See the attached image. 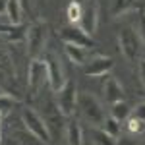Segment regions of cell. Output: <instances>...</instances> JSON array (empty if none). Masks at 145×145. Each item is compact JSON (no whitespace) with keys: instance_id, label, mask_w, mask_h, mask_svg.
<instances>
[{"instance_id":"1","label":"cell","mask_w":145,"mask_h":145,"mask_svg":"<svg viewBox=\"0 0 145 145\" xmlns=\"http://www.w3.org/2000/svg\"><path fill=\"white\" fill-rule=\"evenodd\" d=\"M2 145H48L33 135L23 124L22 116L6 118L2 122Z\"/></svg>"},{"instance_id":"2","label":"cell","mask_w":145,"mask_h":145,"mask_svg":"<svg viewBox=\"0 0 145 145\" xmlns=\"http://www.w3.org/2000/svg\"><path fill=\"white\" fill-rule=\"evenodd\" d=\"M78 112L91 128H103V124L106 120L101 103L89 93H79L78 95Z\"/></svg>"},{"instance_id":"3","label":"cell","mask_w":145,"mask_h":145,"mask_svg":"<svg viewBox=\"0 0 145 145\" xmlns=\"http://www.w3.org/2000/svg\"><path fill=\"white\" fill-rule=\"evenodd\" d=\"M41 116H43V120L46 122V128H48V132H50L52 141H54L56 137H60V134L66 130V116L58 108L56 99L46 97L45 99V108L41 112Z\"/></svg>"},{"instance_id":"4","label":"cell","mask_w":145,"mask_h":145,"mask_svg":"<svg viewBox=\"0 0 145 145\" xmlns=\"http://www.w3.org/2000/svg\"><path fill=\"white\" fill-rule=\"evenodd\" d=\"M22 120H23V124L27 126V130L33 135H37L41 141H45V143H48V145L52 143L50 132H48V128H46V122L43 120L41 112H37L35 108H31V106H23L22 108Z\"/></svg>"},{"instance_id":"5","label":"cell","mask_w":145,"mask_h":145,"mask_svg":"<svg viewBox=\"0 0 145 145\" xmlns=\"http://www.w3.org/2000/svg\"><path fill=\"white\" fill-rule=\"evenodd\" d=\"M56 103L58 108L62 110L64 116H72L78 110V85L74 79H66V83L60 87V91H56Z\"/></svg>"},{"instance_id":"6","label":"cell","mask_w":145,"mask_h":145,"mask_svg":"<svg viewBox=\"0 0 145 145\" xmlns=\"http://www.w3.org/2000/svg\"><path fill=\"white\" fill-rule=\"evenodd\" d=\"M25 41H27V52L33 58H39V54L43 52L45 43H46V23L41 22V20L29 23Z\"/></svg>"},{"instance_id":"7","label":"cell","mask_w":145,"mask_h":145,"mask_svg":"<svg viewBox=\"0 0 145 145\" xmlns=\"http://www.w3.org/2000/svg\"><path fill=\"white\" fill-rule=\"evenodd\" d=\"M118 46H120V52L128 60H135V56L139 54V46H141L139 35L128 25L120 27L118 29Z\"/></svg>"},{"instance_id":"8","label":"cell","mask_w":145,"mask_h":145,"mask_svg":"<svg viewBox=\"0 0 145 145\" xmlns=\"http://www.w3.org/2000/svg\"><path fill=\"white\" fill-rule=\"evenodd\" d=\"M27 85L33 93H41L48 85V72H46V64L41 58H33L29 70H27Z\"/></svg>"},{"instance_id":"9","label":"cell","mask_w":145,"mask_h":145,"mask_svg":"<svg viewBox=\"0 0 145 145\" xmlns=\"http://www.w3.org/2000/svg\"><path fill=\"white\" fill-rule=\"evenodd\" d=\"M60 39L66 45H78V46H83V48H93L95 46L93 37L87 35L79 25H74V23H68L60 29Z\"/></svg>"},{"instance_id":"10","label":"cell","mask_w":145,"mask_h":145,"mask_svg":"<svg viewBox=\"0 0 145 145\" xmlns=\"http://www.w3.org/2000/svg\"><path fill=\"white\" fill-rule=\"evenodd\" d=\"M45 64H46V72H48V87L54 91H60V87L66 83V76H64V68L62 64L56 60L54 54H46L45 58Z\"/></svg>"},{"instance_id":"11","label":"cell","mask_w":145,"mask_h":145,"mask_svg":"<svg viewBox=\"0 0 145 145\" xmlns=\"http://www.w3.org/2000/svg\"><path fill=\"white\" fill-rule=\"evenodd\" d=\"M97 23H99V8H97V4H89V6H85L83 12H81V20H79V27L85 31L87 35H95L97 31Z\"/></svg>"},{"instance_id":"12","label":"cell","mask_w":145,"mask_h":145,"mask_svg":"<svg viewBox=\"0 0 145 145\" xmlns=\"http://www.w3.org/2000/svg\"><path fill=\"white\" fill-rule=\"evenodd\" d=\"M114 66V60H112L110 56H97V58H93L89 62V66H87V76H93V78H97V76H106L108 72L112 70Z\"/></svg>"},{"instance_id":"13","label":"cell","mask_w":145,"mask_h":145,"mask_svg":"<svg viewBox=\"0 0 145 145\" xmlns=\"http://www.w3.org/2000/svg\"><path fill=\"white\" fill-rule=\"evenodd\" d=\"M105 99L110 105L118 103V101H124L122 83L116 78H112V76H106V79H105Z\"/></svg>"},{"instance_id":"14","label":"cell","mask_w":145,"mask_h":145,"mask_svg":"<svg viewBox=\"0 0 145 145\" xmlns=\"http://www.w3.org/2000/svg\"><path fill=\"white\" fill-rule=\"evenodd\" d=\"M0 35L6 39V41H25V35H27V25H0Z\"/></svg>"},{"instance_id":"15","label":"cell","mask_w":145,"mask_h":145,"mask_svg":"<svg viewBox=\"0 0 145 145\" xmlns=\"http://www.w3.org/2000/svg\"><path fill=\"white\" fill-rule=\"evenodd\" d=\"M66 139L68 145H81L83 143V132L78 120H68L66 122Z\"/></svg>"},{"instance_id":"16","label":"cell","mask_w":145,"mask_h":145,"mask_svg":"<svg viewBox=\"0 0 145 145\" xmlns=\"http://www.w3.org/2000/svg\"><path fill=\"white\" fill-rule=\"evenodd\" d=\"M6 18L12 25H22L23 23V8L18 0H8V10H6Z\"/></svg>"},{"instance_id":"17","label":"cell","mask_w":145,"mask_h":145,"mask_svg":"<svg viewBox=\"0 0 145 145\" xmlns=\"http://www.w3.org/2000/svg\"><path fill=\"white\" fill-rule=\"evenodd\" d=\"M64 50H66V56L74 64H85L87 52H89V48H83V46L78 45H64Z\"/></svg>"},{"instance_id":"18","label":"cell","mask_w":145,"mask_h":145,"mask_svg":"<svg viewBox=\"0 0 145 145\" xmlns=\"http://www.w3.org/2000/svg\"><path fill=\"white\" fill-rule=\"evenodd\" d=\"M91 143L93 145H116V139L108 135L103 128H91Z\"/></svg>"},{"instance_id":"19","label":"cell","mask_w":145,"mask_h":145,"mask_svg":"<svg viewBox=\"0 0 145 145\" xmlns=\"http://www.w3.org/2000/svg\"><path fill=\"white\" fill-rule=\"evenodd\" d=\"M112 118L114 120H118V122H122V120H128L130 118V114H132V106L126 103V101H118V103H114L112 105Z\"/></svg>"},{"instance_id":"20","label":"cell","mask_w":145,"mask_h":145,"mask_svg":"<svg viewBox=\"0 0 145 145\" xmlns=\"http://www.w3.org/2000/svg\"><path fill=\"white\" fill-rule=\"evenodd\" d=\"M81 12H83V6L79 4L78 0H72L70 4H68L66 8V18L70 23H74V25H78L79 20H81Z\"/></svg>"},{"instance_id":"21","label":"cell","mask_w":145,"mask_h":145,"mask_svg":"<svg viewBox=\"0 0 145 145\" xmlns=\"http://www.w3.org/2000/svg\"><path fill=\"white\" fill-rule=\"evenodd\" d=\"M18 105V99L16 97H12L10 93H0V112L6 116V114H10L12 108Z\"/></svg>"},{"instance_id":"22","label":"cell","mask_w":145,"mask_h":145,"mask_svg":"<svg viewBox=\"0 0 145 145\" xmlns=\"http://www.w3.org/2000/svg\"><path fill=\"white\" fill-rule=\"evenodd\" d=\"M137 0H114V6H112V14L114 16H120V14H126L132 8H135Z\"/></svg>"},{"instance_id":"23","label":"cell","mask_w":145,"mask_h":145,"mask_svg":"<svg viewBox=\"0 0 145 145\" xmlns=\"http://www.w3.org/2000/svg\"><path fill=\"white\" fill-rule=\"evenodd\" d=\"M103 130H105L108 135H112L114 139H116V137H120V122H118V120H114L112 116L105 120V124H103Z\"/></svg>"},{"instance_id":"24","label":"cell","mask_w":145,"mask_h":145,"mask_svg":"<svg viewBox=\"0 0 145 145\" xmlns=\"http://www.w3.org/2000/svg\"><path fill=\"white\" fill-rule=\"evenodd\" d=\"M128 130H130L132 134H141L145 130V122L139 120V118H135V116H132V120L128 122Z\"/></svg>"},{"instance_id":"25","label":"cell","mask_w":145,"mask_h":145,"mask_svg":"<svg viewBox=\"0 0 145 145\" xmlns=\"http://www.w3.org/2000/svg\"><path fill=\"white\" fill-rule=\"evenodd\" d=\"M139 41L145 45V12H139Z\"/></svg>"},{"instance_id":"26","label":"cell","mask_w":145,"mask_h":145,"mask_svg":"<svg viewBox=\"0 0 145 145\" xmlns=\"http://www.w3.org/2000/svg\"><path fill=\"white\" fill-rule=\"evenodd\" d=\"M132 116H135V118H139V120H143V122H145V103H143V105H139V106H135V110L132 112Z\"/></svg>"},{"instance_id":"27","label":"cell","mask_w":145,"mask_h":145,"mask_svg":"<svg viewBox=\"0 0 145 145\" xmlns=\"http://www.w3.org/2000/svg\"><path fill=\"white\" fill-rule=\"evenodd\" d=\"M139 79H141V83L145 85V60L139 62Z\"/></svg>"},{"instance_id":"28","label":"cell","mask_w":145,"mask_h":145,"mask_svg":"<svg viewBox=\"0 0 145 145\" xmlns=\"http://www.w3.org/2000/svg\"><path fill=\"white\" fill-rule=\"evenodd\" d=\"M116 145H135V141L130 139V137H120V139L116 141Z\"/></svg>"},{"instance_id":"29","label":"cell","mask_w":145,"mask_h":145,"mask_svg":"<svg viewBox=\"0 0 145 145\" xmlns=\"http://www.w3.org/2000/svg\"><path fill=\"white\" fill-rule=\"evenodd\" d=\"M8 10V0H0V16H6Z\"/></svg>"},{"instance_id":"30","label":"cell","mask_w":145,"mask_h":145,"mask_svg":"<svg viewBox=\"0 0 145 145\" xmlns=\"http://www.w3.org/2000/svg\"><path fill=\"white\" fill-rule=\"evenodd\" d=\"M18 2H20V4H22V8H23V12L27 10H31V0H18Z\"/></svg>"},{"instance_id":"31","label":"cell","mask_w":145,"mask_h":145,"mask_svg":"<svg viewBox=\"0 0 145 145\" xmlns=\"http://www.w3.org/2000/svg\"><path fill=\"white\" fill-rule=\"evenodd\" d=\"M81 145H93V143H91V139H83V143H81Z\"/></svg>"},{"instance_id":"32","label":"cell","mask_w":145,"mask_h":145,"mask_svg":"<svg viewBox=\"0 0 145 145\" xmlns=\"http://www.w3.org/2000/svg\"><path fill=\"white\" fill-rule=\"evenodd\" d=\"M43 2H45V0H43Z\"/></svg>"}]
</instances>
